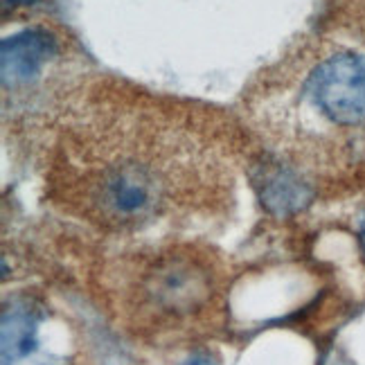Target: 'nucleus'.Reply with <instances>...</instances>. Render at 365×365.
Segmentation results:
<instances>
[{
    "label": "nucleus",
    "mask_w": 365,
    "mask_h": 365,
    "mask_svg": "<svg viewBox=\"0 0 365 365\" xmlns=\"http://www.w3.org/2000/svg\"><path fill=\"white\" fill-rule=\"evenodd\" d=\"M244 149L207 110L106 91L73 104L43 163V199L108 232L230 212Z\"/></svg>",
    "instance_id": "f257e3e1"
},
{
    "label": "nucleus",
    "mask_w": 365,
    "mask_h": 365,
    "mask_svg": "<svg viewBox=\"0 0 365 365\" xmlns=\"http://www.w3.org/2000/svg\"><path fill=\"white\" fill-rule=\"evenodd\" d=\"M262 203L284 217L365 185V52L302 48L244 93Z\"/></svg>",
    "instance_id": "f03ea898"
},
{
    "label": "nucleus",
    "mask_w": 365,
    "mask_h": 365,
    "mask_svg": "<svg viewBox=\"0 0 365 365\" xmlns=\"http://www.w3.org/2000/svg\"><path fill=\"white\" fill-rule=\"evenodd\" d=\"M115 314L133 339L180 345L223 325L228 271L201 242H170L133 252L115 271Z\"/></svg>",
    "instance_id": "7ed1b4c3"
},
{
    "label": "nucleus",
    "mask_w": 365,
    "mask_h": 365,
    "mask_svg": "<svg viewBox=\"0 0 365 365\" xmlns=\"http://www.w3.org/2000/svg\"><path fill=\"white\" fill-rule=\"evenodd\" d=\"M66 41L46 25H32L5 36L0 43L3 66L5 110H30L41 95V88L57 79L59 68L66 63Z\"/></svg>",
    "instance_id": "20e7f679"
},
{
    "label": "nucleus",
    "mask_w": 365,
    "mask_h": 365,
    "mask_svg": "<svg viewBox=\"0 0 365 365\" xmlns=\"http://www.w3.org/2000/svg\"><path fill=\"white\" fill-rule=\"evenodd\" d=\"M57 318L43 298L16 293L5 300L0 316L3 365H70V349H59Z\"/></svg>",
    "instance_id": "39448f33"
},
{
    "label": "nucleus",
    "mask_w": 365,
    "mask_h": 365,
    "mask_svg": "<svg viewBox=\"0 0 365 365\" xmlns=\"http://www.w3.org/2000/svg\"><path fill=\"white\" fill-rule=\"evenodd\" d=\"M180 365H215V363L210 361V356H205V354H192L187 361H182Z\"/></svg>",
    "instance_id": "423d86ee"
},
{
    "label": "nucleus",
    "mask_w": 365,
    "mask_h": 365,
    "mask_svg": "<svg viewBox=\"0 0 365 365\" xmlns=\"http://www.w3.org/2000/svg\"><path fill=\"white\" fill-rule=\"evenodd\" d=\"M359 244H361V250H363V257H365V215L359 223Z\"/></svg>",
    "instance_id": "0eeeda50"
}]
</instances>
